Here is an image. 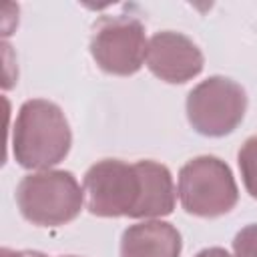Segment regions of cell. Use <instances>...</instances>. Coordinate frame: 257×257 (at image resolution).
<instances>
[{
  "mask_svg": "<svg viewBox=\"0 0 257 257\" xmlns=\"http://www.w3.org/2000/svg\"><path fill=\"white\" fill-rule=\"evenodd\" d=\"M183 241L175 225L149 219L122 231L118 253L120 257H179Z\"/></svg>",
  "mask_w": 257,
  "mask_h": 257,
  "instance_id": "obj_8",
  "label": "cell"
},
{
  "mask_svg": "<svg viewBox=\"0 0 257 257\" xmlns=\"http://www.w3.org/2000/svg\"><path fill=\"white\" fill-rule=\"evenodd\" d=\"M0 257H46V255H44V253H40V251H16V249L2 247Z\"/></svg>",
  "mask_w": 257,
  "mask_h": 257,
  "instance_id": "obj_11",
  "label": "cell"
},
{
  "mask_svg": "<svg viewBox=\"0 0 257 257\" xmlns=\"http://www.w3.org/2000/svg\"><path fill=\"white\" fill-rule=\"evenodd\" d=\"M16 205L28 223L36 227H60L80 215L84 189L70 171H36L18 183Z\"/></svg>",
  "mask_w": 257,
  "mask_h": 257,
  "instance_id": "obj_3",
  "label": "cell"
},
{
  "mask_svg": "<svg viewBox=\"0 0 257 257\" xmlns=\"http://www.w3.org/2000/svg\"><path fill=\"white\" fill-rule=\"evenodd\" d=\"M177 193L183 209L203 219L227 215L239 201L231 167L213 155L195 157L181 167Z\"/></svg>",
  "mask_w": 257,
  "mask_h": 257,
  "instance_id": "obj_4",
  "label": "cell"
},
{
  "mask_svg": "<svg viewBox=\"0 0 257 257\" xmlns=\"http://www.w3.org/2000/svg\"><path fill=\"white\" fill-rule=\"evenodd\" d=\"M145 62L157 78L169 84H185L199 76L205 66L201 48L189 36L175 30L151 36Z\"/></svg>",
  "mask_w": 257,
  "mask_h": 257,
  "instance_id": "obj_7",
  "label": "cell"
},
{
  "mask_svg": "<svg viewBox=\"0 0 257 257\" xmlns=\"http://www.w3.org/2000/svg\"><path fill=\"white\" fill-rule=\"evenodd\" d=\"M233 257H257V223L237 231L233 239Z\"/></svg>",
  "mask_w": 257,
  "mask_h": 257,
  "instance_id": "obj_10",
  "label": "cell"
},
{
  "mask_svg": "<svg viewBox=\"0 0 257 257\" xmlns=\"http://www.w3.org/2000/svg\"><path fill=\"white\" fill-rule=\"evenodd\" d=\"M70 124L58 104L46 98L24 100L12 126V155L24 169L46 171L66 159Z\"/></svg>",
  "mask_w": 257,
  "mask_h": 257,
  "instance_id": "obj_2",
  "label": "cell"
},
{
  "mask_svg": "<svg viewBox=\"0 0 257 257\" xmlns=\"http://www.w3.org/2000/svg\"><path fill=\"white\" fill-rule=\"evenodd\" d=\"M147 34L139 18L118 14L100 18L90 38V54L100 70L114 76L137 74L147 56Z\"/></svg>",
  "mask_w": 257,
  "mask_h": 257,
  "instance_id": "obj_6",
  "label": "cell"
},
{
  "mask_svg": "<svg viewBox=\"0 0 257 257\" xmlns=\"http://www.w3.org/2000/svg\"><path fill=\"white\" fill-rule=\"evenodd\" d=\"M237 165L247 193L257 201V135L249 137L241 145L237 153Z\"/></svg>",
  "mask_w": 257,
  "mask_h": 257,
  "instance_id": "obj_9",
  "label": "cell"
},
{
  "mask_svg": "<svg viewBox=\"0 0 257 257\" xmlns=\"http://www.w3.org/2000/svg\"><path fill=\"white\" fill-rule=\"evenodd\" d=\"M86 209L96 217L159 219L171 215L177 191L171 171L157 161L102 159L82 177Z\"/></svg>",
  "mask_w": 257,
  "mask_h": 257,
  "instance_id": "obj_1",
  "label": "cell"
},
{
  "mask_svg": "<svg viewBox=\"0 0 257 257\" xmlns=\"http://www.w3.org/2000/svg\"><path fill=\"white\" fill-rule=\"evenodd\" d=\"M195 257H233V255L223 247H207V249L199 251Z\"/></svg>",
  "mask_w": 257,
  "mask_h": 257,
  "instance_id": "obj_12",
  "label": "cell"
},
{
  "mask_svg": "<svg viewBox=\"0 0 257 257\" xmlns=\"http://www.w3.org/2000/svg\"><path fill=\"white\" fill-rule=\"evenodd\" d=\"M189 124L203 137L231 135L247 110L245 88L227 76H209L187 94Z\"/></svg>",
  "mask_w": 257,
  "mask_h": 257,
  "instance_id": "obj_5",
  "label": "cell"
},
{
  "mask_svg": "<svg viewBox=\"0 0 257 257\" xmlns=\"http://www.w3.org/2000/svg\"><path fill=\"white\" fill-rule=\"evenodd\" d=\"M60 257H78V255H60Z\"/></svg>",
  "mask_w": 257,
  "mask_h": 257,
  "instance_id": "obj_13",
  "label": "cell"
}]
</instances>
